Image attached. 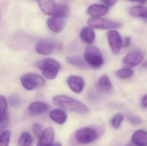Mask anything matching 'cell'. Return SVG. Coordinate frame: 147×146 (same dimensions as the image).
<instances>
[{
	"mask_svg": "<svg viewBox=\"0 0 147 146\" xmlns=\"http://www.w3.org/2000/svg\"><path fill=\"white\" fill-rule=\"evenodd\" d=\"M55 105L65 109L79 114H86L89 111L88 107L81 102L72 98L64 95L56 96L53 99Z\"/></svg>",
	"mask_w": 147,
	"mask_h": 146,
	"instance_id": "obj_1",
	"label": "cell"
},
{
	"mask_svg": "<svg viewBox=\"0 0 147 146\" xmlns=\"http://www.w3.org/2000/svg\"><path fill=\"white\" fill-rule=\"evenodd\" d=\"M37 67L41 70L45 77L49 79H54L61 69L60 63L56 60L47 58L39 61L36 63Z\"/></svg>",
	"mask_w": 147,
	"mask_h": 146,
	"instance_id": "obj_2",
	"label": "cell"
},
{
	"mask_svg": "<svg viewBox=\"0 0 147 146\" xmlns=\"http://www.w3.org/2000/svg\"><path fill=\"white\" fill-rule=\"evenodd\" d=\"M84 59L88 65L94 68H98L103 64L102 55L99 49L92 45L88 46L84 52Z\"/></svg>",
	"mask_w": 147,
	"mask_h": 146,
	"instance_id": "obj_3",
	"label": "cell"
},
{
	"mask_svg": "<svg viewBox=\"0 0 147 146\" xmlns=\"http://www.w3.org/2000/svg\"><path fill=\"white\" fill-rule=\"evenodd\" d=\"M20 81L23 87L28 91H32L37 87L45 85V81L42 76L36 74L28 73L22 75Z\"/></svg>",
	"mask_w": 147,
	"mask_h": 146,
	"instance_id": "obj_4",
	"label": "cell"
},
{
	"mask_svg": "<svg viewBox=\"0 0 147 146\" xmlns=\"http://www.w3.org/2000/svg\"><path fill=\"white\" fill-rule=\"evenodd\" d=\"M98 137L97 131L92 128L85 127L79 129L75 135L76 141L80 145L91 143Z\"/></svg>",
	"mask_w": 147,
	"mask_h": 146,
	"instance_id": "obj_5",
	"label": "cell"
},
{
	"mask_svg": "<svg viewBox=\"0 0 147 146\" xmlns=\"http://www.w3.org/2000/svg\"><path fill=\"white\" fill-rule=\"evenodd\" d=\"M90 27L95 29H106L120 28L122 26L121 23L102 18H91L88 21Z\"/></svg>",
	"mask_w": 147,
	"mask_h": 146,
	"instance_id": "obj_6",
	"label": "cell"
},
{
	"mask_svg": "<svg viewBox=\"0 0 147 146\" xmlns=\"http://www.w3.org/2000/svg\"><path fill=\"white\" fill-rule=\"evenodd\" d=\"M109 45L112 52L117 54L123 46V40L120 33L115 30H111L107 33Z\"/></svg>",
	"mask_w": 147,
	"mask_h": 146,
	"instance_id": "obj_7",
	"label": "cell"
},
{
	"mask_svg": "<svg viewBox=\"0 0 147 146\" xmlns=\"http://www.w3.org/2000/svg\"><path fill=\"white\" fill-rule=\"evenodd\" d=\"M144 59L143 54L140 51L130 52L126 56L123 60V67L127 69L134 67L140 64Z\"/></svg>",
	"mask_w": 147,
	"mask_h": 146,
	"instance_id": "obj_8",
	"label": "cell"
},
{
	"mask_svg": "<svg viewBox=\"0 0 147 146\" xmlns=\"http://www.w3.org/2000/svg\"><path fill=\"white\" fill-rule=\"evenodd\" d=\"M57 44L54 42L49 40L39 41L35 46V50L38 54L49 55L51 54L57 48Z\"/></svg>",
	"mask_w": 147,
	"mask_h": 146,
	"instance_id": "obj_9",
	"label": "cell"
},
{
	"mask_svg": "<svg viewBox=\"0 0 147 146\" xmlns=\"http://www.w3.org/2000/svg\"><path fill=\"white\" fill-rule=\"evenodd\" d=\"M55 136L54 129L49 127L45 130L39 139L37 146H52Z\"/></svg>",
	"mask_w": 147,
	"mask_h": 146,
	"instance_id": "obj_10",
	"label": "cell"
},
{
	"mask_svg": "<svg viewBox=\"0 0 147 146\" xmlns=\"http://www.w3.org/2000/svg\"><path fill=\"white\" fill-rule=\"evenodd\" d=\"M65 19L52 16L47 21V25L49 29L53 32L59 33L63 29L65 24Z\"/></svg>",
	"mask_w": 147,
	"mask_h": 146,
	"instance_id": "obj_11",
	"label": "cell"
},
{
	"mask_svg": "<svg viewBox=\"0 0 147 146\" xmlns=\"http://www.w3.org/2000/svg\"><path fill=\"white\" fill-rule=\"evenodd\" d=\"M67 83L70 88L76 93H81L84 87V81L83 79L75 75L69 76L67 79Z\"/></svg>",
	"mask_w": 147,
	"mask_h": 146,
	"instance_id": "obj_12",
	"label": "cell"
},
{
	"mask_svg": "<svg viewBox=\"0 0 147 146\" xmlns=\"http://www.w3.org/2000/svg\"><path fill=\"white\" fill-rule=\"evenodd\" d=\"M49 106L45 103L42 102H34L30 104L28 106L29 113L32 115H41L48 111Z\"/></svg>",
	"mask_w": 147,
	"mask_h": 146,
	"instance_id": "obj_13",
	"label": "cell"
},
{
	"mask_svg": "<svg viewBox=\"0 0 147 146\" xmlns=\"http://www.w3.org/2000/svg\"><path fill=\"white\" fill-rule=\"evenodd\" d=\"M109 10L107 6L102 4H93L87 9V13L94 18H99L105 15Z\"/></svg>",
	"mask_w": 147,
	"mask_h": 146,
	"instance_id": "obj_14",
	"label": "cell"
},
{
	"mask_svg": "<svg viewBox=\"0 0 147 146\" xmlns=\"http://www.w3.org/2000/svg\"><path fill=\"white\" fill-rule=\"evenodd\" d=\"M49 116L53 121L59 124H64L67 119L66 112L60 109L52 111L50 112Z\"/></svg>",
	"mask_w": 147,
	"mask_h": 146,
	"instance_id": "obj_15",
	"label": "cell"
},
{
	"mask_svg": "<svg viewBox=\"0 0 147 146\" xmlns=\"http://www.w3.org/2000/svg\"><path fill=\"white\" fill-rule=\"evenodd\" d=\"M132 142L136 145H147V132L143 130L136 131L132 136Z\"/></svg>",
	"mask_w": 147,
	"mask_h": 146,
	"instance_id": "obj_16",
	"label": "cell"
},
{
	"mask_svg": "<svg viewBox=\"0 0 147 146\" xmlns=\"http://www.w3.org/2000/svg\"><path fill=\"white\" fill-rule=\"evenodd\" d=\"M38 3L41 11L46 15H52L57 6V3L53 1H38Z\"/></svg>",
	"mask_w": 147,
	"mask_h": 146,
	"instance_id": "obj_17",
	"label": "cell"
},
{
	"mask_svg": "<svg viewBox=\"0 0 147 146\" xmlns=\"http://www.w3.org/2000/svg\"><path fill=\"white\" fill-rule=\"evenodd\" d=\"M80 37L85 43L88 44H91L95 40V33L92 27H86L80 31Z\"/></svg>",
	"mask_w": 147,
	"mask_h": 146,
	"instance_id": "obj_18",
	"label": "cell"
},
{
	"mask_svg": "<svg viewBox=\"0 0 147 146\" xmlns=\"http://www.w3.org/2000/svg\"><path fill=\"white\" fill-rule=\"evenodd\" d=\"M97 87L100 91L104 92L109 91L113 88L109 78L105 75H102L99 79L97 83Z\"/></svg>",
	"mask_w": 147,
	"mask_h": 146,
	"instance_id": "obj_19",
	"label": "cell"
},
{
	"mask_svg": "<svg viewBox=\"0 0 147 146\" xmlns=\"http://www.w3.org/2000/svg\"><path fill=\"white\" fill-rule=\"evenodd\" d=\"M69 8L67 4L65 3H58L57 4L55 11L52 15L65 19L69 14Z\"/></svg>",
	"mask_w": 147,
	"mask_h": 146,
	"instance_id": "obj_20",
	"label": "cell"
},
{
	"mask_svg": "<svg viewBox=\"0 0 147 146\" xmlns=\"http://www.w3.org/2000/svg\"><path fill=\"white\" fill-rule=\"evenodd\" d=\"M66 61L68 63L74 65L81 69L88 68L86 62L84 59L78 56H68L66 57Z\"/></svg>",
	"mask_w": 147,
	"mask_h": 146,
	"instance_id": "obj_21",
	"label": "cell"
},
{
	"mask_svg": "<svg viewBox=\"0 0 147 146\" xmlns=\"http://www.w3.org/2000/svg\"><path fill=\"white\" fill-rule=\"evenodd\" d=\"M129 12L135 17L147 19V7L135 6L130 9Z\"/></svg>",
	"mask_w": 147,
	"mask_h": 146,
	"instance_id": "obj_22",
	"label": "cell"
},
{
	"mask_svg": "<svg viewBox=\"0 0 147 146\" xmlns=\"http://www.w3.org/2000/svg\"><path fill=\"white\" fill-rule=\"evenodd\" d=\"M7 103L6 98L0 95V123H3L7 118Z\"/></svg>",
	"mask_w": 147,
	"mask_h": 146,
	"instance_id": "obj_23",
	"label": "cell"
},
{
	"mask_svg": "<svg viewBox=\"0 0 147 146\" xmlns=\"http://www.w3.org/2000/svg\"><path fill=\"white\" fill-rule=\"evenodd\" d=\"M32 143V135L28 132H24L21 135L19 140L20 146H31Z\"/></svg>",
	"mask_w": 147,
	"mask_h": 146,
	"instance_id": "obj_24",
	"label": "cell"
},
{
	"mask_svg": "<svg viewBox=\"0 0 147 146\" xmlns=\"http://www.w3.org/2000/svg\"><path fill=\"white\" fill-rule=\"evenodd\" d=\"M11 136V132L6 130L0 134V146H8Z\"/></svg>",
	"mask_w": 147,
	"mask_h": 146,
	"instance_id": "obj_25",
	"label": "cell"
},
{
	"mask_svg": "<svg viewBox=\"0 0 147 146\" xmlns=\"http://www.w3.org/2000/svg\"><path fill=\"white\" fill-rule=\"evenodd\" d=\"M134 71L133 69H121L116 73V75L118 78L122 79H126L131 77L134 75Z\"/></svg>",
	"mask_w": 147,
	"mask_h": 146,
	"instance_id": "obj_26",
	"label": "cell"
},
{
	"mask_svg": "<svg viewBox=\"0 0 147 146\" xmlns=\"http://www.w3.org/2000/svg\"><path fill=\"white\" fill-rule=\"evenodd\" d=\"M123 115L121 113L115 115L111 120V124L112 127L115 129L119 128L123 121Z\"/></svg>",
	"mask_w": 147,
	"mask_h": 146,
	"instance_id": "obj_27",
	"label": "cell"
},
{
	"mask_svg": "<svg viewBox=\"0 0 147 146\" xmlns=\"http://www.w3.org/2000/svg\"><path fill=\"white\" fill-rule=\"evenodd\" d=\"M33 131L35 135L38 138H39L42 135L44 131L43 127L39 123H35L33 126Z\"/></svg>",
	"mask_w": 147,
	"mask_h": 146,
	"instance_id": "obj_28",
	"label": "cell"
},
{
	"mask_svg": "<svg viewBox=\"0 0 147 146\" xmlns=\"http://www.w3.org/2000/svg\"><path fill=\"white\" fill-rule=\"evenodd\" d=\"M128 119L129 122L134 124H140L142 122V120L140 117L135 115H129L128 117Z\"/></svg>",
	"mask_w": 147,
	"mask_h": 146,
	"instance_id": "obj_29",
	"label": "cell"
},
{
	"mask_svg": "<svg viewBox=\"0 0 147 146\" xmlns=\"http://www.w3.org/2000/svg\"><path fill=\"white\" fill-rule=\"evenodd\" d=\"M131 44V39L129 37H126L123 41V45L124 48H127L130 46Z\"/></svg>",
	"mask_w": 147,
	"mask_h": 146,
	"instance_id": "obj_30",
	"label": "cell"
},
{
	"mask_svg": "<svg viewBox=\"0 0 147 146\" xmlns=\"http://www.w3.org/2000/svg\"><path fill=\"white\" fill-rule=\"evenodd\" d=\"M9 102L12 105H16L19 102V98L18 97L14 95L11 96L9 99Z\"/></svg>",
	"mask_w": 147,
	"mask_h": 146,
	"instance_id": "obj_31",
	"label": "cell"
},
{
	"mask_svg": "<svg viewBox=\"0 0 147 146\" xmlns=\"http://www.w3.org/2000/svg\"><path fill=\"white\" fill-rule=\"evenodd\" d=\"M103 3H105L107 6H112L115 4L117 1H114V0H109V1H102Z\"/></svg>",
	"mask_w": 147,
	"mask_h": 146,
	"instance_id": "obj_32",
	"label": "cell"
},
{
	"mask_svg": "<svg viewBox=\"0 0 147 146\" xmlns=\"http://www.w3.org/2000/svg\"><path fill=\"white\" fill-rule=\"evenodd\" d=\"M142 105L144 108H147V94L144 96L142 99Z\"/></svg>",
	"mask_w": 147,
	"mask_h": 146,
	"instance_id": "obj_33",
	"label": "cell"
},
{
	"mask_svg": "<svg viewBox=\"0 0 147 146\" xmlns=\"http://www.w3.org/2000/svg\"><path fill=\"white\" fill-rule=\"evenodd\" d=\"M52 146H62V145L60 143H56L53 144Z\"/></svg>",
	"mask_w": 147,
	"mask_h": 146,
	"instance_id": "obj_34",
	"label": "cell"
},
{
	"mask_svg": "<svg viewBox=\"0 0 147 146\" xmlns=\"http://www.w3.org/2000/svg\"><path fill=\"white\" fill-rule=\"evenodd\" d=\"M127 146H140L136 145H134V144H129V145H128ZM143 146H147V145Z\"/></svg>",
	"mask_w": 147,
	"mask_h": 146,
	"instance_id": "obj_35",
	"label": "cell"
}]
</instances>
